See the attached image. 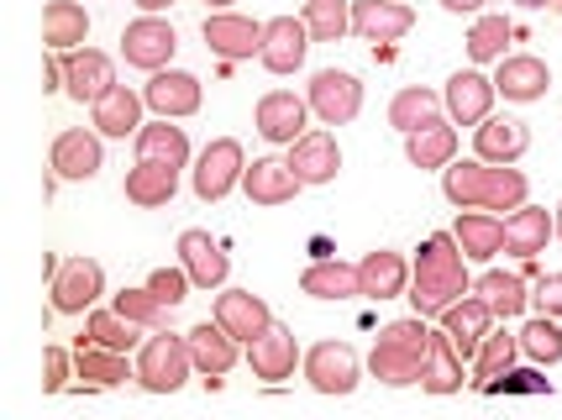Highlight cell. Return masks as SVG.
<instances>
[{
    "instance_id": "cell-1",
    "label": "cell",
    "mask_w": 562,
    "mask_h": 420,
    "mask_svg": "<svg viewBox=\"0 0 562 420\" xmlns=\"http://www.w3.org/2000/svg\"><path fill=\"white\" fill-rule=\"evenodd\" d=\"M468 290H473L468 284V252L458 248L452 231H431L420 242L416 263H411V305H416V316H441Z\"/></svg>"
},
{
    "instance_id": "cell-2",
    "label": "cell",
    "mask_w": 562,
    "mask_h": 420,
    "mask_svg": "<svg viewBox=\"0 0 562 420\" xmlns=\"http://www.w3.org/2000/svg\"><path fill=\"white\" fill-rule=\"evenodd\" d=\"M526 173L515 169V163H484V158H473V163H447L441 169V195L452 200V205H463V211H520L526 205Z\"/></svg>"
},
{
    "instance_id": "cell-3",
    "label": "cell",
    "mask_w": 562,
    "mask_h": 420,
    "mask_svg": "<svg viewBox=\"0 0 562 420\" xmlns=\"http://www.w3.org/2000/svg\"><path fill=\"white\" fill-rule=\"evenodd\" d=\"M431 342L437 331H426V316H405V321H390L379 331V342L368 352V373L390 389H411L426 378V363H431Z\"/></svg>"
},
{
    "instance_id": "cell-4",
    "label": "cell",
    "mask_w": 562,
    "mask_h": 420,
    "mask_svg": "<svg viewBox=\"0 0 562 420\" xmlns=\"http://www.w3.org/2000/svg\"><path fill=\"white\" fill-rule=\"evenodd\" d=\"M195 373V357H190V337H173V331H153L143 347H137V384L147 395H173L184 389V378Z\"/></svg>"
},
{
    "instance_id": "cell-5",
    "label": "cell",
    "mask_w": 562,
    "mask_h": 420,
    "mask_svg": "<svg viewBox=\"0 0 562 420\" xmlns=\"http://www.w3.org/2000/svg\"><path fill=\"white\" fill-rule=\"evenodd\" d=\"M305 100H311V116L321 126H347L358 122V111H363V84L347 69H321V75H311Z\"/></svg>"
},
{
    "instance_id": "cell-6",
    "label": "cell",
    "mask_w": 562,
    "mask_h": 420,
    "mask_svg": "<svg viewBox=\"0 0 562 420\" xmlns=\"http://www.w3.org/2000/svg\"><path fill=\"white\" fill-rule=\"evenodd\" d=\"M173 53H179V32H173L164 16H137V22L122 32V58L132 69H143V75H158V69H169Z\"/></svg>"
},
{
    "instance_id": "cell-7",
    "label": "cell",
    "mask_w": 562,
    "mask_h": 420,
    "mask_svg": "<svg viewBox=\"0 0 562 420\" xmlns=\"http://www.w3.org/2000/svg\"><path fill=\"white\" fill-rule=\"evenodd\" d=\"M100 295H105V269L95 258H69L53 269V310L85 316V310H95Z\"/></svg>"
},
{
    "instance_id": "cell-8",
    "label": "cell",
    "mask_w": 562,
    "mask_h": 420,
    "mask_svg": "<svg viewBox=\"0 0 562 420\" xmlns=\"http://www.w3.org/2000/svg\"><path fill=\"white\" fill-rule=\"evenodd\" d=\"M305 378L316 395H352L358 378H363V363L347 342H316L305 352Z\"/></svg>"
},
{
    "instance_id": "cell-9",
    "label": "cell",
    "mask_w": 562,
    "mask_h": 420,
    "mask_svg": "<svg viewBox=\"0 0 562 420\" xmlns=\"http://www.w3.org/2000/svg\"><path fill=\"white\" fill-rule=\"evenodd\" d=\"M247 173V158H243V143L232 137H216L211 148L195 158V195L211 205V200H226Z\"/></svg>"
},
{
    "instance_id": "cell-10",
    "label": "cell",
    "mask_w": 562,
    "mask_h": 420,
    "mask_svg": "<svg viewBox=\"0 0 562 420\" xmlns=\"http://www.w3.org/2000/svg\"><path fill=\"white\" fill-rule=\"evenodd\" d=\"M263 26L269 22H252V16H237V11H211L205 16V48L226 58V64H243L252 53H263Z\"/></svg>"
},
{
    "instance_id": "cell-11",
    "label": "cell",
    "mask_w": 562,
    "mask_h": 420,
    "mask_svg": "<svg viewBox=\"0 0 562 420\" xmlns=\"http://www.w3.org/2000/svg\"><path fill=\"white\" fill-rule=\"evenodd\" d=\"M252 122H258V132H263V143L290 148V143H300V137H305V122H311V100H300L294 90H269V95L258 100Z\"/></svg>"
},
{
    "instance_id": "cell-12",
    "label": "cell",
    "mask_w": 562,
    "mask_h": 420,
    "mask_svg": "<svg viewBox=\"0 0 562 420\" xmlns=\"http://www.w3.org/2000/svg\"><path fill=\"white\" fill-rule=\"evenodd\" d=\"M311 26L305 16H273L263 26V53H258V64L269 69V75H294L300 64H305V53H311Z\"/></svg>"
},
{
    "instance_id": "cell-13",
    "label": "cell",
    "mask_w": 562,
    "mask_h": 420,
    "mask_svg": "<svg viewBox=\"0 0 562 420\" xmlns=\"http://www.w3.org/2000/svg\"><path fill=\"white\" fill-rule=\"evenodd\" d=\"M48 163H53V173H58V179H69V184H85V179H95L100 163H105L100 132H85V126H69V132H58V137H53Z\"/></svg>"
},
{
    "instance_id": "cell-14",
    "label": "cell",
    "mask_w": 562,
    "mask_h": 420,
    "mask_svg": "<svg viewBox=\"0 0 562 420\" xmlns=\"http://www.w3.org/2000/svg\"><path fill=\"white\" fill-rule=\"evenodd\" d=\"M147 111H158V116H169V122H184V116H195L205 90H200L195 75H184V69H158V75L147 79Z\"/></svg>"
},
{
    "instance_id": "cell-15",
    "label": "cell",
    "mask_w": 562,
    "mask_h": 420,
    "mask_svg": "<svg viewBox=\"0 0 562 420\" xmlns=\"http://www.w3.org/2000/svg\"><path fill=\"white\" fill-rule=\"evenodd\" d=\"M441 100H447V116L463 126H479L484 116H494V100H499V84L494 79H484L479 69H458V75L447 79V90H441Z\"/></svg>"
},
{
    "instance_id": "cell-16",
    "label": "cell",
    "mask_w": 562,
    "mask_h": 420,
    "mask_svg": "<svg viewBox=\"0 0 562 420\" xmlns=\"http://www.w3.org/2000/svg\"><path fill=\"white\" fill-rule=\"evenodd\" d=\"M416 26V11L405 0H358L352 5V32L363 43H400Z\"/></svg>"
},
{
    "instance_id": "cell-17",
    "label": "cell",
    "mask_w": 562,
    "mask_h": 420,
    "mask_svg": "<svg viewBox=\"0 0 562 420\" xmlns=\"http://www.w3.org/2000/svg\"><path fill=\"white\" fill-rule=\"evenodd\" d=\"M247 363H252L258 378H269V384L294 378V363H300V342H294V331L273 321L263 337H252V342H247Z\"/></svg>"
},
{
    "instance_id": "cell-18",
    "label": "cell",
    "mask_w": 562,
    "mask_h": 420,
    "mask_svg": "<svg viewBox=\"0 0 562 420\" xmlns=\"http://www.w3.org/2000/svg\"><path fill=\"white\" fill-rule=\"evenodd\" d=\"M243 190L252 205H290L305 184H300V173L290 169V158H252L243 173Z\"/></svg>"
},
{
    "instance_id": "cell-19",
    "label": "cell",
    "mask_w": 562,
    "mask_h": 420,
    "mask_svg": "<svg viewBox=\"0 0 562 420\" xmlns=\"http://www.w3.org/2000/svg\"><path fill=\"white\" fill-rule=\"evenodd\" d=\"M216 321L237 337V342H252V337H263L273 326V310L263 295H252V290H221L216 295Z\"/></svg>"
},
{
    "instance_id": "cell-20",
    "label": "cell",
    "mask_w": 562,
    "mask_h": 420,
    "mask_svg": "<svg viewBox=\"0 0 562 420\" xmlns=\"http://www.w3.org/2000/svg\"><path fill=\"white\" fill-rule=\"evenodd\" d=\"M179 263L195 279V290H221L226 273H232V258H226V248H221L211 231H184L179 237Z\"/></svg>"
},
{
    "instance_id": "cell-21",
    "label": "cell",
    "mask_w": 562,
    "mask_h": 420,
    "mask_svg": "<svg viewBox=\"0 0 562 420\" xmlns=\"http://www.w3.org/2000/svg\"><path fill=\"white\" fill-rule=\"evenodd\" d=\"M290 169L300 173V184H331L342 173V148L331 132H305L300 143H290Z\"/></svg>"
},
{
    "instance_id": "cell-22",
    "label": "cell",
    "mask_w": 562,
    "mask_h": 420,
    "mask_svg": "<svg viewBox=\"0 0 562 420\" xmlns=\"http://www.w3.org/2000/svg\"><path fill=\"white\" fill-rule=\"evenodd\" d=\"M116 84V69H111V58L95 48H74L64 58V90H69L79 105H95L105 90Z\"/></svg>"
},
{
    "instance_id": "cell-23",
    "label": "cell",
    "mask_w": 562,
    "mask_h": 420,
    "mask_svg": "<svg viewBox=\"0 0 562 420\" xmlns=\"http://www.w3.org/2000/svg\"><path fill=\"white\" fill-rule=\"evenodd\" d=\"M490 326H494V310L484 305V295H473V290H468L458 305H447V310H441V331L452 337V347H458L463 357L479 352V342L490 337Z\"/></svg>"
},
{
    "instance_id": "cell-24",
    "label": "cell",
    "mask_w": 562,
    "mask_h": 420,
    "mask_svg": "<svg viewBox=\"0 0 562 420\" xmlns=\"http://www.w3.org/2000/svg\"><path fill=\"white\" fill-rule=\"evenodd\" d=\"M494 84H499V95L515 100V105H531V100H541L547 90H552V69L541 64V58H531V53H510V58H499V75H494Z\"/></svg>"
},
{
    "instance_id": "cell-25",
    "label": "cell",
    "mask_w": 562,
    "mask_h": 420,
    "mask_svg": "<svg viewBox=\"0 0 562 420\" xmlns=\"http://www.w3.org/2000/svg\"><path fill=\"white\" fill-rule=\"evenodd\" d=\"M190 337V357H195V373H205V378H221V373L237 368V337L226 331L221 321H200L184 331Z\"/></svg>"
},
{
    "instance_id": "cell-26",
    "label": "cell",
    "mask_w": 562,
    "mask_h": 420,
    "mask_svg": "<svg viewBox=\"0 0 562 420\" xmlns=\"http://www.w3.org/2000/svg\"><path fill=\"white\" fill-rule=\"evenodd\" d=\"M358 290H363V299H400L411 290V263L394 248L368 252L363 263H358Z\"/></svg>"
},
{
    "instance_id": "cell-27",
    "label": "cell",
    "mask_w": 562,
    "mask_h": 420,
    "mask_svg": "<svg viewBox=\"0 0 562 420\" xmlns=\"http://www.w3.org/2000/svg\"><path fill=\"white\" fill-rule=\"evenodd\" d=\"M526 148H531V132H526V122H515V116H484L479 132H473V152L484 163H515Z\"/></svg>"
},
{
    "instance_id": "cell-28",
    "label": "cell",
    "mask_w": 562,
    "mask_h": 420,
    "mask_svg": "<svg viewBox=\"0 0 562 420\" xmlns=\"http://www.w3.org/2000/svg\"><path fill=\"white\" fill-rule=\"evenodd\" d=\"M552 237H558V222L547 211H537V205H520L510 222H505V252L520 258V263H531L537 252H547Z\"/></svg>"
},
{
    "instance_id": "cell-29",
    "label": "cell",
    "mask_w": 562,
    "mask_h": 420,
    "mask_svg": "<svg viewBox=\"0 0 562 420\" xmlns=\"http://www.w3.org/2000/svg\"><path fill=\"white\" fill-rule=\"evenodd\" d=\"M143 105H147V100L137 95V90L111 84V90H105V95L90 105L95 132H100V137H126V132H143Z\"/></svg>"
},
{
    "instance_id": "cell-30",
    "label": "cell",
    "mask_w": 562,
    "mask_h": 420,
    "mask_svg": "<svg viewBox=\"0 0 562 420\" xmlns=\"http://www.w3.org/2000/svg\"><path fill=\"white\" fill-rule=\"evenodd\" d=\"M452 237H458V248L468 252V263H490V258L505 252V222L490 216V211H468V216H458Z\"/></svg>"
},
{
    "instance_id": "cell-31",
    "label": "cell",
    "mask_w": 562,
    "mask_h": 420,
    "mask_svg": "<svg viewBox=\"0 0 562 420\" xmlns=\"http://www.w3.org/2000/svg\"><path fill=\"white\" fill-rule=\"evenodd\" d=\"M74 373L90 384V389H116L126 378H137V368H126V352L116 347H95V342H79L74 352Z\"/></svg>"
},
{
    "instance_id": "cell-32",
    "label": "cell",
    "mask_w": 562,
    "mask_h": 420,
    "mask_svg": "<svg viewBox=\"0 0 562 420\" xmlns=\"http://www.w3.org/2000/svg\"><path fill=\"white\" fill-rule=\"evenodd\" d=\"M85 37H90L85 5L79 0H48V11H43V43L53 53H74V48H85Z\"/></svg>"
},
{
    "instance_id": "cell-33",
    "label": "cell",
    "mask_w": 562,
    "mask_h": 420,
    "mask_svg": "<svg viewBox=\"0 0 562 420\" xmlns=\"http://www.w3.org/2000/svg\"><path fill=\"white\" fill-rule=\"evenodd\" d=\"M300 295L352 299V295H363V290H358V269H352V263H342V258H316L311 269L300 273Z\"/></svg>"
},
{
    "instance_id": "cell-34",
    "label": "cell",
    "mask_w": 562,
    "mask_h": 420,
    "mask_svg": "<svg viewBox=\"0 0 562 420\" xmlns=\"http://www.w3.org/2000/svg\"><path fill=\"white\" fill-rule=\"evenodd\" d=\"M173 190H179V169H169V163H147V158H137V169L126 173V200L143 205V211L169 205Z\"/></svg>"
},
{
    "instance_id": "cell-35",
    "label": "cell",
    "mask_w": 562,
    "mask_h": 420,
    "mask_svg": "<svg viewBox=\"0 0 562 420\" xmlns=\"http://www.w3.org/2000/svg\"><path fill=\"white\" fill-rule=\"evenodd\" d=\"M137 158L184 169V163H190V137H184V126H173L169 116H158L153 126H143V132H137Z\"/></svg>"
},
{
    "instance_id": "cell-36",
    "label": "cell",
    "mask_w": 562,
    "mask_h": 420,
    "mask_svg": "<svg viewBox=\"0 0 562 420\" xmlns=\"http://www.w3.org/2000/svg\"><path fill=\"white\" fill-rule=\"evenodd\" d=\"M452 152H458V132L441 122V116L431 126H420V132H405V158L416 169H447Z\"/></svg>"
},
{
    "instance_id": "cell-37",
    "label": "cell",
    "mask_w": 562,
    "mask_h": 420,
    "mask_svg": "<svg viewBox=\"0 0 562 420\" xmlns=\"http://www.w3.org/2000/svg\"><path fill=\"white\" fill-rule=\"evenodd\" d=\"M441 105H447V100H441L437 90L405 84V90L390 100V126H400V132H420V126H431L441 116Z\"/></svg>"
},
{
    "instance_id": "cell-38",
    "label": "cell",
    "mask_w": 562,
    "mask_h": 420,
    "mask_svg": "<svg viewBox=\"0 0 562 420\" xmlns=\"http://www.w3.org/2000/svg\"><path fill=\"white\" fill-rule=\"evenodd\" d=\"M473 295H484V305H490L499 321H510V316H520L526 305H531V295H526V279L520 273H499L490 269L479 284H473Z\"/></svg>"
},
{
    "instance_id": "cell-39",
    "label": "cell",
    "mask_w": 562,
    "mask_h": 420,
    "mask_svg": "<svg viewBox=\"0 0 562 420\" xmlns=\"http://www.w3.org/2000/svg\"><path fill=\"white\" fill-rule=\"evenodd\" d=\"M420 389H426V395H458V389H463V352L452 347L447 331H437V342H431V363H426Z\"/></svg>"
},
{
    "instance_id": "cell-40",
    "label": "cell",
    "mask_w": 562,
    "mask_h": 420,
    "mask_svg": "<svg viewBox=\"0 0 562 420\" xmlns=\"http://www.w3.org/2000/svg\"><path fill=\"white\" fill-rule=\"evenodd\" d=\"M515 352H520V337H505V331H490L484 342H479V352L468 357L473 363V378L484 384V389H494L505 373L515 368Z\"/></svg>"
},
{
    "instance_id": "cell-41",
    "label": "cell",
    "mask_w": 562,
    "mask_h": 420,
    "mask_svg": "<svg viewBox=\"0 0 562 420\" xmlns=\"http://www.w3.org/2000/svg\"><path fill=\"white\" fill-rule=\"evenodd\" d=\"M137 337H143V326L126 321L116 305H111V310H90V316H85V342H95V347H116V352H132V347H143Z\"/></svg>"
},
{
    "instance_id": "cell-42",
    "label": "cell",
    "mask_w": 562,
    "mask_h": 420,
    "mask_svg": "<svg viewBox=\"0 0 562 420\" xmlns=\"http://www.w3.org/2000/svg\"><path fill=\"white\" fill-rule=\"evenodd\" d=\"M510 37H515L510 16H479V22L468 26V58L473 64H499L505 48H510Z\"/></svg>"
},
{
    "instance_id": "cell-43",
    "label": "cell",
    "mask_w": 562,
    "mask_h": 420,
    "mask_svg": "<svg viewBox=\"0 0 562 420\" xmlns=\"http://www.w3.org/2000/svg\"><path fill=\"white\" fill-rule=\"evenodd\" d=\"M305 26L316 43H342L352 32V5L347 0H305Z\"/></svg>"
},
{
    "instance_id": "cell-44",
    "label": "cell",
    "mask_w": 562,
    "mask_h": 420,
    "mask_svg": "<svg viewBox=\"0 0 562 420\" xmlns=\"http://www.w3.org/2000/svg\"><path fill=\"white\" fill-rule=\"evenodd\" d=\"M520 352L531 363H562V321L558 316H537L520 326Z\"/></svg>"
},
{
    "instance_id": "cell-45",
    "label": "cell",
    "mask_w": 562,
    "mask_h": 420,
    "mask_svg": "<svg viewBox=\"0 0 562 420\" xmlns=\"http://www.w3.org/2000/svg\"><path fill=\"white\" fill-rule=\"evenodd\" d=\"M111 305H116V310H122L126 321H137L143 326V331H164V326H169V305H164V299L153 295V290H122V295L111 299Z\"/></svg>"
},
{
    "instance_id": "cell-46",
    "label": "cell",
    "mask_w": 562,
    "mask_h": 420,
    "mask_svg": "<svg viewBox=\"0 0 562 420\" xmlns=\"http://www.w3.org/2000/svg\"><path fill=\"white\" fill-rule=\"evenodd\" d=\"M190 284H195V279L184 273V263H179V269H153V273H147V290L164 299L169 310H173V305H179L184 295H190Z\"/></svg>"
},
{
    "instance_id": "cell-47",
    "label": "cell",
    "mask_w": 562,
    "mask_h": 420,
    "mask_svg": "<svg viewBox=\"0 0 562 420\" xmlns=\"http://www.w3.org/2000/svg\"><path fill=\"white\" fill-rule=\"evenodd\" d=\"M64 384H69V352H64V347H48V352H43V389L58 395Z\"/></svg>"
},
{
    "instance_id": "cell-48",
    "label": "cell",
    "mask_w": 562,
    "mask_h": 420,
    "mask_svg": "<svg viewBox=\"0 0 562 420\" xmlns=\"http://www.w3.org/2000/svg\"><path fill=\"white\" fill-rule=\"evenodd\" d=\"M531 305H537L541 316H558V321H562V273L537 279V295H531Z\"/></svg>"
},
{
    "instance_id": "cell-49",
    "label": "cell",
    "mask_w": 562,
    "mask_h": 420,
    "mask_svg": "<svg viewBox=\"0 0 562 420\" xmlns=\"http://www.w3.org/2000/svg\"><path fill=\"white\" fill-rule=\"evenodd\" d=\"M441 11H452V16H473V11H484V0H441Z\"/></svg>"
},
{
    "instance_id": "cell-50",
    "label": "cell",
    "mask_w": 562,
    "mask_h": 420,
    "mask_svg": "<svg viewBox=\"0 0 562 420\" xmlns=\"http://www.w3.org/2000/svg\"><path fill=\"white\" fill-rule=\"evenodd\" d=\"M505 378H515V389H541L537 373H505Z\"/></svg>"
},
{
    "instance_id": "cell-51",
    "label": "cell",
    "mask_w": 562,
    "mask_h": 420,
    "mask_svg": "<svg viewBox=\"0 0 562 420\" xmlns=\"http://www.w3.org/2000/svg\"><path fill=\"white\" fill-rule=\"evenodd\" d=\"M137 5H143V11H147V16H158V11H169V5H173V0H137Z\"/></svg>"
},
{
    "instance_id": "cell-52",
    "label": "cell",
    "mask_w": 562,
    "mask_h": 420,
    "mask_svg": "<svg viewBox=\"0 0 562 420\" xmlns=\"http://www.w3.org/2000/svg\"><path fill=\"white\" fill-rule=\"evenodd\" d=\"M520 11H541V5H552V0H515Z\"/></svg>"
},
{
    "instance_id": "cell-53",
    "label": "cell",
    "mask_w": 562,
    "mask_h": 420,
    "mask_svg": "<svg viewBox=\"0 0 562 420\" xmlns=\"http://www.w3.org/2000/svg\"><path fill=\"white\" fill-rule=\"evenodd\" d=\"M205 5H211V11H226V5H232V0H205Z\"/></svg>"
},
{
    "instance_id": "cell-54",
    "label": "cell",
    "mask_w": 562,
    "mask_h": 420,
    "mask_svg": "<svg viewBox=\"0 0 562 420\" xmlns=\"http://www.w3.org/2000/svg\"><path fill=\"white\" fill-rule=\"evenodd\" d=\"M552 222H558V237H562V205H558V216H552Z\"/></svg>"
},
{
    "instance_id": "cell-55",
    "label": "cell",
    "mask_w": 562,
    "mask_h": 420,
    "mask_svg": "<svg viewBox=\"0 0 562 420\" xmlns=\"http://www.w3.org/2000/svg\"><path fill=\"white\" fill-rule=\"evenodd\" d=\"M547 11H558V16H562V0H552V5H547Z\"/></svg>"
}]
</instances>
